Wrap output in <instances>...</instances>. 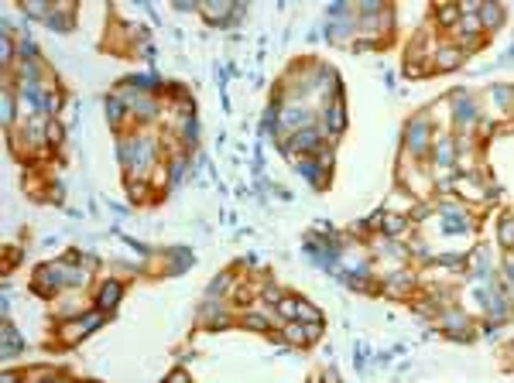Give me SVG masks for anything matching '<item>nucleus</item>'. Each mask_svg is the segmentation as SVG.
Here are the masks:
<instances>
[{
    "mask_svg": "<svg viewBox=\"0 0 514 383\" xmlns=\"http://www.w3.org/2000/svg\"><path fill=\"white\" fill-rule=\"evenodd\" d=\"M117 301H120V284H117V281H107V284L99 287V305L114 308Z\"/></svg>",
    "mask_w": 514,
    "mask_h": 383,
    "instance_id": "nucleus-1",
    "label": "nucleus"
},
{
    "mask_svg": "<svg viewBox=\"0 0 514 383\" xmlns=\"http://www.w3.org/2000/svg\"><path fill=\"white\" fill-rule=\"evenodd\" d=\"M500 7H494V4H487V7H480V24H487V28H497L500 24Z\"/></svg>",
    "mask_w": 514,
    "mask_h": 383,
    "instance_id": "nucleus-2",
    "label": "nucleus"
},
{
    "mask_svg": "<svg viewBox=\"0 0 514 383\" xmlns=\"http://www.w3.org/2000/svg\"><path fill=\"white\" fill-rule=\"evenodd\" d=\"M326 120H329V130H336V134H340L343 127H346V120H343V106H340V103H333V106H329V116H326Z\"/></svg>",
    "mask_w": 514,
    "mask_h": 383,
    "instance_id": "nucleus-3",
    "label": "nucleus"
},
{
    "mask_svg": "<svg viewBox=\"0 0 514 383\" xmlns=\"http://www.w3.org/2000/svg\"><path fill=\"white\" fill-rule=\"evenodd\" d=\"M291 140H295V151H312L316 147V134L312 130H302V134H295Z\"/></svg>",
    "mask_w": 514,
    "mask_h": 383,
    "instance_id": "nucleus-4",
    "label": "nucleus"
},
{
    "mask_svg": "<svg viewBox=\"0 0 514 383\" xmlns=\"http://www.w3.org/2000/svg\"><path fill=\"white\" fill-rule=\"evenodd\" d=\"M439 58H442V62H439V69H453V65H456V58H459V52H456V48H446Z\"/></svg>",
    "mask_w": 514,
    "mask_h": 383,
    "instance_id": "nucleus-5",
    "label": "nucleus"
},
{
    "mask_svg": "<svg viewBox=\"0 0 514 383\" xmlns=\"http://www.w3.org/2000/svg\"><path fill=\"white\" fill-rule=\"evenodd\" d=\"M298 305H302V301H291V298H281V315H285V318H295V315H298Z\"/></svg>",
    "mask_w": 514,
    "mask_h": 383,
    "instance_id": "nucleus-6",
    "label": "nucleus"
},
{
    "mask_svg": "<svg viewBox=\"0 0 514 383\" xmlns=\"http://www.w3.org/2000/svg\"><path fill=\"white\" fill-rule=\"evenodd\" d=\"M500 243H504V247H511V243H514V219H507V223L500 226Z\"/></svg>",
    "mask_w": 514,
    "mask_h": 383,
    "instance_id": "nucleus-7",
    "label": "nucleus"
},
{
    "mask_svg": "<svg viewBox=\"0 0 514 383\" xmlns=\"http://www.w3.org/2000/svg\"><path fill=\"white\" fill-rule=\"evenodd\" d=\"M384 230H387V233H401V230H404V219H398V216H387V219H384Z\"/></svg>",
    "mask_w": 514,
    "mask_h": 383,
    "instance_id": "nucleus-8",
    "label": "nucleus"
},
{
    "mask_svg": "<svg viewBox=\"0 0 514 383\" xmlns=\"http://www.w3.org/2000/svg\"><path fill=\"white\" fill-rule=\"evenodd\" d=\"M456 18H459V7H453V4L439 11V21H442V24H449V21H456Z\"/></svg>",
    "mask_w": 514,
    "mask_h": 383,
    "instance_id": "nucleus-9",
    "label": "nucleus"
},
{
    "mask_svg": "<svg viewBox=\"0 0 514 383\" xmlns=\"http://www.w3.org/2000/svg\"><path fill=\"white\" fill-rule=\"evenodd\" d=\"M288 339H291V342H305L309 335H305L302 325H295V322H291V325H288Z\"/></svg>",
    "mask_w": 514,
    "mask_h": 383,
    "instance_id": "nucleus-10",
    "label": "nucleus"
},
{
    "mask_svg": "<svg viewBox=\"0 0 514 383\" xmlns=\"http://www.w3.org/2000/svg\"><path fill=\"white\" fill-rule=\"evenodd\" d=\"M244 322H247V325H254V328H264L267 325V318H261V315H247Z\"/></svg>",
    "mask_w": 514,
    "mask_h": 383,
    "instance_id": "nucleus-11",
    "label": "nucleus"
},
{
    "mask_svg": "<svg viewBox=\"0 0 514 383\" xmlns=\"http://www.w3.org/2000/svg\"><path fill=\"white\" fill-rule=\"evenodd\" d=\"M463 24H466V35H476V28H480V18H466Z\"/></svg>",
    "mask_w": 514,
    "mask_h": 383,
    "instance_id": "nucleus-12",
    "label": "nucleus"
}]
</instances>
